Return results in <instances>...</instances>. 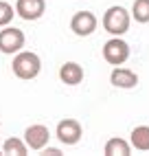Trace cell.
Listing matches in <instances>:
<instances>
[{
  "mask_svg": "<svg viewBox=\"0 0 149 156\" xmlns=\"http://www.w3.org/2000/svg\"><path fill=\"white\" fill-rule=\"evenodd\" d=\"M110 81L116 88H134L138 84V75L134 70H130V68H119L116 66L112 70V75H110Z\"/></svg>",
  "mask_w": 149,
  "mask_h": 156,
  "instance_id": "30bf717a",
  "label": "cell"
},
{
  "mask_svg": "<svg viewBox=\"0 0 149 156\" xmlns=\"http://www.w3.org/2000/svg\"><path fill=\"white\" fill-rule=\"evenodd\" d=\"M50 141V132L46 126L42 123H35V126H29L24 132V143L29 145L31 150H44Z\"/></svg>",
  "mask_w": 149,
  "mask_h": 156,
  "instance_id": "ba28073f",
  "label": "cell"
},
{
  "mask_svg": "<svg viewBox=\"0 0 149 156\" xmlns=\"http://www.w3.org/2000/svg\"><path fill=\"white\" fill-rule=\"evenodd\" d=\"M46 11V2L44 0H18L16 2V13L26 20V22H33V20H40Z\"/></svg>",
  "mask_w": 149,
  "mask_h": 156,
  "instance_id": "52a82bcc",
  "label": "cell"
},
{
  "mask_svg": "<svg viewBox=\"0 0 149 156\" xmlns=\"http://www.w3.org/2000/svg\"><path fill=\"white\" fill-rule=\"evenodd\" d=\"M70 29H72L74 35L88 37L97 31V18H94L92 11H77L70 20Z\"/></svg>",
  "mask_w": 149,
  "mask_h": 156,
  "instance_id": "8992f818",
  "label": "cell"
},
{
  "mask_svg": "<svg viewBox=\"0 0 149 156\" xmlns=\"http://www.w3.org/2000/svg\"><path fill=\"white\" fill-rule=\"evenodd\" d=\"M130 13H127V9L125 7H119V5H114L110 7L108 11L103 13V29L108 31L110 35H116V37H121L123 33H127V29H130Z\"/></svg>",
  "mask_w": 149,
  "mask_h": 156,
  "instance_id": "7a4b0ae2",
  "label": "cell"
},
{
  "mask_svg": "<svg viewBox=\"0 0 149 156\" xmlns=\"http://www.w3.org/2000/svg\"><path fill=\"white\" fill-rule=\"evenodd\" d=\"M132 145L140 152H149V126H138L132 130Z\"/></svg>",
  "mask_w": 149,
  "mask_h": 156,
  "instance_id": "8fae6325",
  "label": "cell"
},
{
  "mask_svg": "<svg viewBox=\"0 0 149 156\" xmlns=\"http://www.w3.org/2000/svg\"><path fill=\"white\" fill-rule=\"evenodd\" d=\"M103 59L108 62V64H112V66L125 64V62L130 59V44H127L125 40L114 35L112 40H108V42L103 44Z\"/></svg>",
  "mask_w": 149,
  "mask_h": 156,
  "instance_id": "3957f363",
  "label": "cell"
},
{
  "mask_svg": "<svg viewBox=\"0 0 149 156\" xmlns=\"http://www.w3.org/2000/svg\"><path fill=\"white\" fill-rule=\"evenodd\" d=\"M59 79L66 86H77V84L83 81V68L77 62H66V64L59 68Z\"/></svg>",
  "mask_w": 149,
  "mask_h": 156,
  "instance_id": "9c48e42d",
  "label": "cell"
},
{
  "mask_svg": "<svg viewBox=\"0 0 149 156\" xmlns=\"http://www.w3.org/2000/svg\"><path fill=\"white\" fill-rule=\"evenodd\" d=\"M11 68L18 79H35L42 70V59L35 53H31V51H20L13 57Z\"/></svg>",
  "mask_w": 149,
  "mask_h": 156,
  "instance_id": "6da1fadb",
  "label": "cell"
},
{
  "mask_svg": "<svg viewBox=\"0 0 149 156\" xmlns=\"http://www.w3.org/2000/svg\"><path fill=\"white\" fill-rule=\"evenodd\" d=\"M44 154H48V156H59L61 152H59L57 147H46V150H44Z\"/></svg>",
  "mask_w": 149,
  "mask_h": 156,
  "instance_id": "2e32d148",
  "label": "cell"
},
{
  "mask_svg": "<svg viewBox=\"0 0 149 156\" xmlns=\"http://www.w3.org/2000/svg\"><path fill=\"white\" fill-rule=\"evenodd\" d=\"M26 147H29V145H26L24 141L16 139V136L7 139V141H5V145H2L5 154H16V156H24V154H26Z\"/></svg>",
  "mask_w": 149,
  "mask_h": 156,
  "instance_id": "5bb4252c",
  "label": "cell"
},
{
  "mask_svg": "<svg viewBox=\"0 0 149 156\" xmlns=\"http://www.w3.org/2000/svg\"><path fill=\"white\" fill-rule=\"evenodd\" d=\"M24 46V33L16 27H5L0 31V53L13 55L20 53V48Z\"/></svg>",
  "mask_w": 149,
  "mask_h": 156,
  "instance_id": "5b68a950",
  "label": "cell"
},
{
  "mask_svg": "<svg viewBox=\"0 0 149 156\" xmlns=\"http://www.w3.org/2000/svg\"><path fill=\"white\" fill-rule=\"evenodd\" d=\"M130 143H127L125 139H119L114 136L110 139L108 143H105V156H130Z\"/></svg>",
  "mask_w": 149,
  "mask_h": 156,
  "instance_id": "7c38bea8",
  "label": "cell"
},
{
  "mask_svg": "<svg viewBox=\"0 0 149 156\" xmlns=\"http://www.w3.org/2000/svg\"><path fill=\"white\" fill-rule=\"evenodd\" d=\"M11 20H13V7L5 0H0V27H7Z\"/></svg>",
  "mask_w": 149,
  "mask_h": 156,
  "instance_id": "9a60e30c",
  "label": "cell"
},
{
  "mask_svg": "<svg viewBox=\"0 0 149 156\" xmlns=\"http://www.w3.org/2000/svg\"><path fill=\"white\" fill-rule=\"evenodd\" d=\"M132 18L140 24L149 22V0H134L132 5Z\"/></svg>",
  "mask_w": 149,
  "mask_h": 156,
  "instance_id": "4fadbf2b",
  "label": "cell"
},
{
  "mask_svg": "<svg viewBox=\"0 0 149 156\" xmlns=\"http://www.w3.org/2000/svg\"><path fill=\"white\" fill-rule=\"evenodd\" d=\"M55 136L64 143V145H77L83 136V128L77 119H61L57 123Z\"/></svg>",
  "mask_w": 149,
  "mask_h": 156,
  "instance_id": "277c9868",
  "label": "cell"
}]
</instances>
